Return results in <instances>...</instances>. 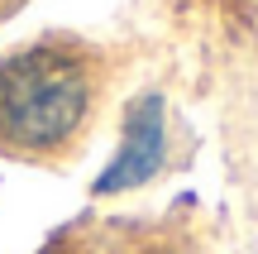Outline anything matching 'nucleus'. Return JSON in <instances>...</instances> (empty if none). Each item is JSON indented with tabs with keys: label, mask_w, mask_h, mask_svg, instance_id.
<instances>
[{
	"label": "nucleus",
	"mask_w": 258,
	"mask_h": 254,
	"mask_svg": "<svg viewBox=\"0 0 258 254\" xmlns=\"http://www.w3.org/2000/svg\"><path fill=\"white\" fill-rule=\"evenodd\" d=\"M96 106V77L67 43H24L0 58V149L15 159L62 154Z\"/></svg>",
	"instance_id": "1"
},
{
	"label": "nucleus",
	"mask_w": 258,
	"mask_h": 254,
	"mask_svg": "<svg viewBox=\"0 0 258 254\" xmlns=\"http://www.w3.org/2000/svg\"><path fill=\"white\" fill-rule=\"evenodd\" d=\"M167 163V101L163 91H139L129 96L120 115V144L105 159L101 178L91 182V197H124L139 192L163 173Z\"/></svg>",
	"instance_id": "2"
}]
</instances>
